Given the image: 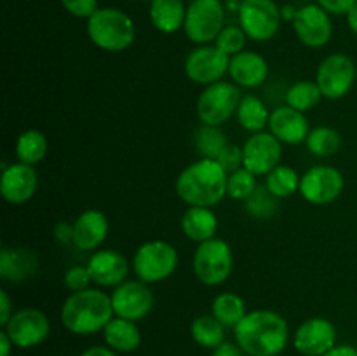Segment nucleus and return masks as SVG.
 I'll list each match as a JSON object with an SVG mask.
<instances>
[{
  "label": "nucleus",
  "mask_w": 357,
  "mask_h": 356,
  "mask_svg": "<svg viewBox=\"0 0 357 356\" xmlns=\"http://www.w3.org/2000/svg\"><path fill=\"white\" fill-rule=\"evenodd\" d=\"M234 339L248 356H279L288 348L291 332L278 311L255 309L234 328Z\"/></svg>",
  "instance_id": "f257e3e1"
},
{
  "label": "nucleus",
  "mask_w": 357,
  "mask_h": 356,
  "mask_svg": "<svg viewBox=\"0 0 357 356\" xmlns=\"http://www.w3.org/2000/svg\"><path fill=\"white\" fill-rule=\"evenodd\" d=\"M227 178L229 173L218 161L201 157L181 170L174 191L185 205L213 208L227 195Z\"/></svg>",
  "instance_id": "f03ea898"
},
{
  "label": "nucleus",
  "mask_w": 357,
  "mask_h": 356,
  "mask_svg": "<svg viewBox=\"0 0 357 356\" xmlns=\"http://www.w3.org/2000/svg\"><path fill=\"white\" fill-rule=\"evenodd\" d=\"M114 316L112 297L98 286L70 293L59 311L61 325L73 335H94L103 332Z\"/></svg>",
  "instance_id": "7ed1b4c3"
},
{
  "label": "nucleus",
  "mask_w": 357,
  "mask_h": 356,
  "mask_svg": "<svg viewBox=\"0 0 357 356\" xmlns=\"http://www.w3.org/2000/svg\"><path fill=\"white\" fill-rule=\"evenodd\" d=\"M87 37L101 51L122 52L136 38L135 21L124 10L115 7H100L86 24Z\"/></svg>",
  "instance_id": "20e7f679"
},
{
  "label": "nucleus",
  "mask_w": 357,
  "mask_h": 356,
  "mask_svg": "<svg viewBox=\"0 0 357 356\" xmlns=\"http://www.w3.org/2000/svg\"><path fill=\"white\" fill-rule=\"evenodd\" d=\"M180 262L178 250L164 239H152L139 244L135 251L131 265L136 278L149 285L166 281L174 274Z\"/></svg>",
  "instance_id": "39448f33"
},
{
  "label": "nucleus",
  "mask_w": 357,
  "mask_h": 356,
  "mask_svg": "<svg viewBox=\"0 0 357 356\" xmlns=\"http://www.w3.org/2000/svg\"><path fill=\"white\" fill-rule=\"evenodd\" d=\"M192 269L202 285H223L234 271L232 246L220 237L199 243L192 257Z\"/></svg>",
  "instance_id": "423d86ee"
},
{
  "label": "nucleus",
  "mask_w": 357,
  "mask_h": 356,
  "mask_svg": "<svg viewBox=\"0 0 357 356\" xmlns=\"http://www.w3.org/2000/svg\"><path fill=\"white\" fill-rule=\"evenodd\" d=\"M243 98V91L232 80H220V82L206 86L199 94L195 112L202 124L220 126L236 115L237 107Z\"/></svg>",
  "instance_id": "0eeeda50"
},
{
  "label": "nucleus",
  "mask_w": 357,
  "mask_h": 356,
  "mask_svg": "<svg viewBox=\"0 0 357 356\" xmlns=\"http://www.w3.org/2000/svg\"><path fill=\"white\" fill-rule=\"evenodd\" d=\"M225 28V6L222 0H192L187 7L183 31L195 45L215 44Z\"/></svg>",
  "instance_id": "6e6552de"
},
{
  "label": "nucleus",
  "mask_w": 357,
  "mask_h": 356,
  "mask_svg": "<svg viewBox=\"0 0 357 356\" xmlns=\"http://www.w3.org/2000/svg\"><path fill=\"white\" fill-rule=\"evenodd\" d=\"M239 27L253 42H268L279 34L282 17L281 7L274 0H241Z\"/></svg>",
  "instance_id": "1a4fd4ad"
},
{
  "label": "nucleus",
  "mask_w": 357,
  "mask_h": 356,
  "mask_svg": "<svg viewBox=\"0 0 357 356\" xmlns=\"http://www.w3.org/2000/svg\"><path fill=\"white\" fill-rule=\"evenodd\" d=\"M357 68L354 59L344 52H333L319 63L316 70V84L319 86L323 98L342 100L354 87Z\"/></svg>",
  "instance_id": "9d476101"
},
{
  "label": "nucleus",
  "mask_w": 357,
  "mask_h": 356,
  "mask_svg": "<svg viewBox=\"0 0 357 356\" xmlns=\"http://www.w3.org/2000/svg\"><path fill=\"white\" fill-rule=\"evenodd\" d=\"M2 330H6L16 349H33L47 341L51 334V321L44 311L37 307H23L14 311Z\"/></svg>",
  "instance_id": "9b49d317"
},
{
  "label": "nucleus",
  "mask_w": 357,
  "mask_h": 356,
  "mask_svg": "<svg viewBox=\"0 0 357 356\" xmlns=\"http://www.w3.org/2000/svg\"><path fill=\"white\" fill-rule=\"evenodd\" d=\"M345 188V178L340 170L328 164L312 166L302 175L300 195L314 206H326L337 201Z\"/></svg>",
  "instance_id": "f8f14e48"
},
{
  "label": "nucleus",
  "mask_w": 357,
  "mask_h": 356,
  "mask_svg": "<svg viewBox=\"0 0 357 356\" xmlns=\"http://www.w3.org/2000/svg\"><path fill=\"white\" fill-rule=\"evenodd\" d=\"M230 56L220 51L215 44L197 45L187 54L183 63L185 75L199 86H211L229 75Z\"/></svg>",
  "instance_id": "ddd939ff"
},
{
  "label": "nucleus",
  "mask_w": 357,
  "mask_h": 356,
  "mask_svg": "<svg viewBox=\"0 0 357 356\" xmlns=\"http://www.w3.org/2000/svg\"><path fill=\"white\" fill-rule=\"evenodd\" d=\"M115 316L131 321H142L149 316L155 306V295L149 283L142 279H128L115 286L110 293Z\"/></svg>",
  "instance_id": "4468645a"
},
{
  "label": "nucleus",
  "mask_w": 357,
  "mask_h": 356,
  "mask_svg": "<svg viewBox=\"0 0 357 356\" xmlns=\"http://www.w3.org/2000/svg\"><path fill=\"white\" fill-rule=\"evenodd\" d=\"M337 327L331 320L312 316L293 332V348L302 356H324L337 346Z\"/></svg>",
  "instance_id": "2eb2a0df"
},
{
  "label": "nucleus",
  "mask_w": 357,
  "mask_h": 356,
  "mask_svg": "<svg viewBox=\"0 0 357 356\" xmlns=\"http://www.w3.org/2000/svg\"><path fill=\"white\" fill-rule=\"evenodd\" d=\"M282 143L271 131L253 133L243 145V166L257 177H267L281 164Z\"/></svg>",
  "instance_id": "dca6fc26"
},
{
  "label": "nucleus",
  "mask_w": 357,
  "mask_h": 356,
  "mask_svg": "<svg viewBox=\"0 0 357 356\" xmlns=\"http://www.w3.org/2000/svg\"><path fill=\"white\" fill-rule=\"evenodd\" d=\"M330 16L331 14L319 3H307L300 7L293 20L296 38L310 49L324 47L333 35V23Z\"/></svg>",
  "instance_id": "f3484780"
},
{
  "label": "nucleus",
  "mask_w": 357,
  "mask_h": 356,
  "mask_svg": "<svg viewBox=\"0 0 357 356\" xmlns=\"http://www.w3.org/2000/svg\"><path fill=\"white\" fill-rule=\"evenodd\" d=\"M38 188V175L35 166L16 161L3 164L0 178V194L9 205H24L35 195Z\"/></svg>",
  "instance_id": "a211bd4d"
},
{
  "label": "nucleus",
  "mask_w": 357,
  "mask_h": 356,
  "mask_svg": "<svg viewBox=\"0 0 357 356\" xmlns=\"http://www.w3.org/2000/svg\"><path fill=\"white\" fill-rule=\"evenodd\" d=\"M86 265L98 288H115L128 281L129 260L117 250L100 248L91 253Z\"/></svg>",
  "instance_id": "6ab92c4d"
},
{
  "label": "nucleus",
  "mask_w": 357,
  "mask_h": 356,
  "mask_svg": "<svg viewBox=\"0 0 357 356\" xmlns=\"http://www.w3.org/2000/svg\"><path fill=\"white\" fill-rule=\"evenodd\" d=\"M267 131H271L281 143L298 145V143H305L310 133V124L303 112L289 105H281L271 112Z\"/></svg>",
  "instance_id": "aec40b11"
},
{
  "label": "nucleus",
  "mask_w": 357,
  "mask_h": 356,
  "mask_svg": "<svg viewBox=\"0 0 357 356\" xmlns=\"http://www.w3.org/2000/svg\"><path fill=\"white\" fill-rule=\"evenodd\" d=\"M73 225V241L79 250L96 251L101 244L107 241L110 232V222L108 216L101 209L89 208L80 213L75 218Z\"/></svg>",
  "instance_id": "412c9836"
},
{
  "label": "nucleus",
  "mask_w": 357,
  "mask_h": 356,
  "mask_svg": "<svg viewBox=\"0 0 357 356\" xmlns=\"http://www.w3.org/2000/svg\"><path fill=\"white\" fill-rule=\"evenodd\" d=\"M229 77L239 87H260L268 79V61L260 52L244 49L230 58Z\"/></svg>",
  "instance_id": "4be33fe9"
},
{
  "label": "nucleus",
  "mask_w": 357,
  "mask_h": 356,
  "mask_svg": "<svg viewBox=\"0 0 357 356\" xmlns=\"http://www.w3.org/2000/svg\"><path fill=\"white\" fill-rule=\"evenodd\" d=\"M38 271L37 255L26 248H3L0 253V278L21 283Z\"/></svg>",
  "instance_id": "5701e85b"
},
{
  "label": "nucleus",
  "mask_w": 357,
  "mask_h": 356,
  "mask_svg": "<svg viewBox=\"0 0 357 356\" xmlns=\"http://www.w3.org/2000/svg\"><path fill=\"white\" fill-rule=\"evenodd\" d=\"M105 346L114 349L117 355H129L142 346V332L136 321L114 316L103 328Z\"/></svg>",
  "instance_id": "b1692460"
},
{
  "label": "nucleus",
  "mask_w": 357,
  "mask_h": 356,
  "mask_svg": "<svg viewBox=\"0 0 357 356\" xmlns=\"http://www.w3.org/2000/svg\"><path fill=\"white\" fill-rule=\"evenodd\" d=\"M181 232L185 237L194 243H204V241L216 237L218 230V216L213 208L206 206H188L181 216Z\"/></svg>",
  "instance_id": "393cba45"
},
{
  "label": "nucleus",
  "mask_w": 357,
  "mask_h": 356,
  "mask_svg": "<svg viewBox=\"0 0 357 356\" xmlns=\"http://www.w3.org/2000/svg\"><path fill=\"white\" fill-rule=\"evenodd\" d=\"M187 7L183 0H150V21L160 34L173 35L185 24Z\"/></svg>",
  "instance_id": "a878e982"
},
{
  "label": "nucleus",
  "mask_w": 357,
  "mask_h": 356,
  "mask_svg": "<svg viewBox=\"0 0 357 356\" xmlns=\"http://www.w3.org/2000/svg\"><path fill=\"white\" fill-rule=\"evenodd\" d=\"M236 119L241 128L253 135V133L265 131L268 128L271 112H268L265 101L257 94H243L239 107H237Z\"/></svg>",
  "instance_id": "bb28decb"
},
{
  "label": "nucleus",
  "mask_w": 357,
  "mask_h": 356,
  "mask_svg": "<svg viewBox=\"0 0 357 356\" xmlns=\"http://www.w3.org/2000/svg\"><path fill=\"white\" fill-rule=\"evenodd\" d=\"M211 314L225 328H236L248 314L246 302L241 295L234 292H222L213 299Z\"/></svg>",
  "instance_id": "cd10ccee"
},
{
  "label": "nucleus",
  "mask_w": 357,
  "mask_h": 356,
  "mask_svg": "<svg viewBox=\"0 0 357 356\" xmlns=\"http://www.w3.org/2000/svg\"><path fill=\"white\" fill-rule=\"evenodd\" d=\"M47 138L38 129H26V131H23L17 136L16 145H14L16 159L20 163L30 164V166H35V164L40 163L47 156Z\"/></svg>",
  "instance_id": "c85d7f7f"
},
{
  "label": "nucleus",
  "mask_w": 357,
  "mask_h": 356,
  "mask_svg": "<svg viewBox=\"0 0 357 356\" xmlns=\"http://www.w3.org/2000/svg\"><path fill=\"white\" fill-rule=\"evenodd\" d=\"M192 341L202 349H215L225 342V327L213 314H201L190 323Z\"/></svg>",
  "instance_id": "c756f323"
},
{
  "label": "nucleus",
  "mask_w": 357,
  "mask_h": 356,
  "mask_svg": "<svg viewBox=\"0 0 357 356\" xmlns=\"http://www.w3.org/2000/svg\"><path fill=\"white\" fill-rule=\"evenodd\" d=\"M300 180L302 175H298V171L286 164H279L265 177V187L278 199H286L300 192Z\"/></svg>",
  "instance_id": "7c9ffc66"
},
{
  "label": "nucleus",
  "mask_w": 357,
  "mask_h": 356,
  "mask_svg": "<svg viewBox=\"0 0 357 356\" xmlns=\"http://www.w3.org/2000/svg\"><path fill=\"white\" fill-rule=\"evenodd\" d=\"M307 150L316 157H331L340 150L342 136L330 126H317L310 129L305 140Z\"/></svg>",
  "instance_id": "2f4dec72"
},
{
  "label": "nucleus",
  "mask_w": 357,
  "mask_h": 356,
  "mask_svg": "<svg viewBox=\"0 0 357 356\" xmlns=\"http://www.w3.org/2000/svg\"><path fill=\"white\" fill-rule=\"evenodd\" d=\"M321 100H323V93L316 80H298L286 91V105L303 112V114L316 108Z\"/></svg>",
  "instance_id": "473e14b6"
},
{
  "label": "nucleus",
  "mask_w": 357,
  "mask_h": 356,
  "mask_svg": "<svg viewBox=\"0 0 357 356\" xmlns=\"http://www.w3.org/2000/svg\"><path fill=\"white\" fill-rule=\"evenodd\" d=\"M194 143L197 152L201 157H209V159H216L223 149L229 145L225 133L222 131L220 126H208L202 124L201 128L195 131Z\"/></svg>",
  "instance_id": "72a5a7b5"
},
{
  "label": "nucleus",
  "mask_w": 357,
  "mask_h": 356,
  "mask_svg": "<svg viewBox=\"0 0 357 356\" xmlns=\"http://www.w3.org/2000/svg\"><path fill=\"white\" fill-rule=\"evenodd\" d=\"M244 209L257 220H268L279 212V199L268 192V188L258 185L257 191L244 201Z\"/></svg>",
  "instance_id": "f704fd0d"
},
{
  "label": "nucleus",
  "mask_w": 357,
  "mask_h": 356,
  "mask_svg": "<svg viewBox=\"0 0 357 356\" xmlns=\"http://www.w3.org/2000/svg\"><path fill=\"white\" fill-rule=\"evenodd\" d=\"M257 188V175H253L244 166L229 173V178H227V195L234 199V201L244 202Z\"/></svg>",
  "instance_id": "c9c22d12"
},
{
  "label": "nucleus",
  "mask_w": 357,
  "mask_h": 356,
  "mask_svg": "<svg viewBox=\"0 0 357 356\" xmlns=\"http://www.w3.org/2000/svg\"><path fill=\"white\" fill-rule=\"evenodd\" d=\"M248 35L244 34L243 28L239 24H225L220 35L216 37L215 45L227 56H236L237 52H243L246 49Z\"/></svg>",
  "instance_id": "e433bc0d"
},
{
  "label": "nucleus",
  "mask_w": 357,
  "mask_h": 356,
  "mask_svg": "<svg viewBox=\"0 0 357 356\" xmlns=\"http://www.w3.org/2000/svg\"><path fill=\"white\" fill-rule=\"evenodd\" d=\"M63 285L68 290L70 293L80 292V290L91 288V285H94L93 278H91V272L87 269V265H72L65 271V276H63Z\"/></svg>",
  "instance_id": "4c0bfd02"
},
{
  "label": "nucleus",
  "mask_w": 357,
  "mask_h": 356,
  "mask_svg": "<svg viewBox=\"0 0 357 356\" xmlns=\"http://www.w3.org/2000/svg\"><path fill=\"white\" fill-rule=\"evenodd\" d=\"M216 161L222 164V168L227 173H232V171L239 170V168H243V147L229 143V145L220 152Z\"/></svg>",
  "instance_id": "58836bf2"
},
{
  "label": "nucleus",
  "mask_w": 357,
  "mask_h": 356,
  "mask_svg": "<svg viewBox=\"0 0 357 356\" xmlns=\"http://www.w3.org/2000/svg\"><path fill=\"white\" fill-rule=\"evenodd\" d=\"M61 6L65 7L66 13L80 20H89L100 9L98 0H61Z\"/></svg>",
  "instance_id": "ea45409f"
},
{
  "label": "nucleus",
  "mask_w": 357,
  "mask_h": 356,
  "mask_svg": "<svg viewBox=\"0 0 357 356\" xmlns=\"http://www.w3.org/2000/svg\"><path fill=\"white\" fill-rule=\"evenodd\" d=\"M317 3L330 14L344 16V14H347L356 6L357 0H317Z\"/></svg>",
  "instance_id": "a19ab883"
},
{
  "label": "nucleus",
  "mask_w": 357,
  "mask_h": 356,
  "mask_svg": "<svg viewBox=\"0 0 357 356\" xmlns=\"http://www.w3.org/2000/svg\"><path fill=\"white\" fill-rule=\"evenodd\" d=\"M211 356H248L237 342L225 341L211 351Z\"/></svg>",
  "instance_id": "79ce46f5"
},
{
  "label": "nucleus",
  "mask_w": 357,
  "mask_h": 356,
  "mask_svg": "<svg viewBox=\"0 0 357 356\" xmlns=\"http://www.w3.org/2000/svg\"><path fill=\"white\" fill-rule=\"evenodd\" d=\"M13 300H10L9 293L6 290L0 292V327H6L7 321L13 316Z\"/></svg>",
  "instance_id": "37998d69"
},
{
  "label": "nucleus",
  "mask_w": 357,
  "mask_h": 356,
  "mask_svg": "<svg viewBox=\"0 0 357 356\" xmlns=\"http://www.w3.org/2000/svg\"><path fill=\"white\" fill-rule=\"evenodd\" d=\"M54 237L56 241H59L61 244L72 243L73 241V225L70 223L61 222L54 227Z\"/></svg>",
  "instance_id": "c03bdc74"
},
{
  "label": "nucleus",
  "mask_w": 357,
  "mask_h": 356,
  "mask_svg": "<svg viewBox=\"0 0 357 356\" xmlns=\"http://www.w3.org/2000/svg\"><path fill=\"white\" fill-rule=\"evenodd\" d=\"M79 356H119L114 349H110L108 346H91V348L84 349Z\"/></svg>",
  "instance_id": "a18cd8bd"
},
{
  "label": "nucleus",
  "mask_w": 357,
  "mask_h": 356,
  "mask_svg": "<svg viewBox=\"0 0 357 356\" xmlns=\"http://www.w3.org/2000/svg\"><path fill=\"white\" fill-rule=\"evenodd\" d=\"M324 356H357V348L352 344H337Z\"/></svg>",
  "instance_id": "49530a36"
},
{
  "label": "nucleus",
  "mask_w": 357,
  "mask_h": 356,
  "mask_svg": "<svg viewBox=\"0 0 357 356\" xmlns=\"http://www.w3.org/2000/svg\"><path fill=\"white\" fill-rule=\"evenodd\" d=\"M14 349H16V346L6 334V330H0V356H10Z\"/></svg>",
  "instance_id": "de8ad7c7"
},
{
  "label": "nucleus",
  "mask_w": 357,
  "mask_h": 356,
  "mask_svg": "<svg viewBox=\"0 0 357 356\" xmlns=\"http://www.w3.org/2000/svg\"><path fill=\"white\" fill-rule=\"evenodd\" d=\"M345 16H347V24L349 28H351V31L354 35H357V3L351 10H349L347 14H345Z\"/></svg>",
  "instance_id": "09e8293b"
},
{
  "label": "nucleus",
  "mask_w": 357,
  "mask_h": 356,
  "mask_svg": "<svg viewBox=\"0 0 357 356\" xmlns=\"http://www.w3.org/2000/svg\"><path fill=\"white\" fill-rule=\"evenodd\" d=\"M296 10H298V9H295V7H293V6L281 7L282 21H289V23H293V20H295V16H296Z\"/></svg>",
  "instance_id": "8fccbe9b"
},
{
  "label": "nucleus",
  "mask_w": 357,
  "mask_h": 356,
  "mask_svg": "<svg viewBox=\"0 0 357 356\" xmlns=\"http://www.w3.org/2000/svg\"><path fill=\"white\" fill-rule=\"evenodd\" d=\"M136 2H139V0H136Z\"/></svg>",
  "instance_id": "3c124183"
}]
</instances>
